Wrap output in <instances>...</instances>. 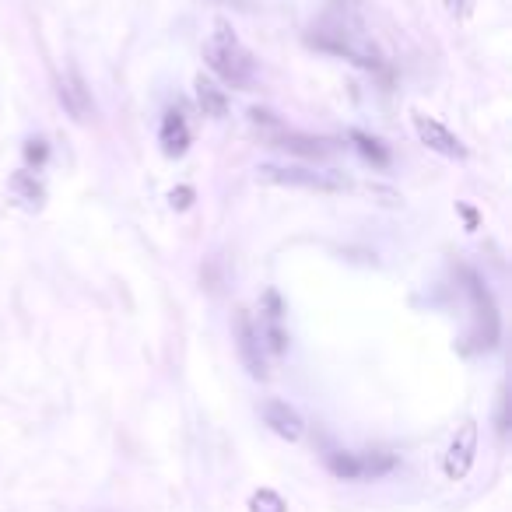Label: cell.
<instances>
[{
    "label": "cell",
    "instance_id": "15",
    "mask_svg": "<svg viewBox=\"0 0 512 512\" xmlns=\"http://www.w3.org/2000/svg\"><path fill=\"white\" fill-rule=\"evenodd\" d=\"M351 141H355L358 151H362L365 158H372L376 165H390V151H386L383 144L376 141V137H369V134H362V130H355V134H351Z\"/></svg>",
    "mask_w": 512,
    "mask_h": 512
},
{
    "label": "cell",
    "instance_id": "11",
    "mask_svg": "<svg viewBox=\"0 0 512 512\" xmlns=\"http://www.w3.org/2000/svg\"><path fill=\"white\" fill-rule=\"evenodd\" d=\"M158 141H162V151L169 158L183 155L190 148V127H186V116L179 109H169L162 120V130H158Z\"/></svg>",
    "mask_w": 512,
    "mask_h": 512
},
{
    "label": "cell",
    "instance_id": "5",
    "mask_svg": "<svg viewBox=\"0 0 512 512\" xmlns=\"http://www.w3.org/2000/svg\"><path fill=\"white\" fill-rule=\"evenodd\" d=\"M390 453H334L330 456V470L344 481H365V477H379L393 470Z\"/></svg>",
    "mask_w": 512,
    "mask_h": 512
},
{
    "label": "cell",
    "instance_id": "9",
    "mask_svg": "<svg viewBox=\"0 0 512 512\" xmlns=\"http://www.w3.org/2000/svg\"><path fill=\"white\" fill-rule=\"evenodd\" d=\"M264 421L274 428V432L281 435V439H288V442H295V439H302V418H299V411L295 407H288L285 400H267L264 404Z\"/></svg>",
    "mask_w": 512,
    "mask_h": 512
},
{
    "label": "cell",
    "instance_id": "17",
    "mask_svg": "<svg viewBox=\"0 0 512 512\" xmlns=\"http://www.w3.org/2000/svg\"><path fill=\"white\" fill-rule=\"evenodd\" d=\"M495 428H498V439L509 435V397L505 390H498V404H495Z\"/></svg>",
    "mask_w": 512,
    "mask_h": 512
},
{
    "label": "cell",
    "instance_id": "16",
    "mask_svg": "<svg viewBox=\"0 0 512 512\" xmlns=\"http://www.w3.org/2000/svg\"><path fill=\"white\" fill-rule=\"evenodd\" d=\"M249 512H288L285 498L271 488H260L253 498H249Z\"/></svg>",
    "mask_w": 512,
    "mask_h": 512
},
{
    "label": "cell",
    "instance_id": "13",
    "mask_svg": "<svg viewBox=\"0 0 512 512\" xmlns=\"http://www.w3.org/2000/svg\"><path fill=\"white\" fill-rule=\"evenodd\" d=\"M260 337H264V341H271V348L278 351V355L285 351L288 334H285V327H281V299H278V292H267V313H264Z\"/></svg>",
    "mask_w": 512,
    "mask_h": 512
},
{
    "label": "cell",
    "instance_id": "7",
    "mask_svg": "<svg viewBox=\"0 0 512 512\" xmlns=\"http://www.w3.org/2000/svg\"><path fill=\"white\" fill-rule=\"evenodd\" d=\"M474 460H477V425H474V421H463L460 432H456L453 442H449L446 460H442V470H446L449 481H460V477L470 474Z\"/></svg>",
    "mask_w": 512,
    "mask_h": 512
},
{
    "label": "cell",
    "instance_id": "6",
    "mask_svg": "<svg viewBox=\"0 0 512 512\" xmlns=\"http://www.w3.org/2000/svg\"><path fill=\"white\" fill-rule=\"evenodd\" d=\"M411 123H414V134H418V141L425 144L428 151H435V155H442V158H463V155H467V148H463L460 137H456L446 123L435 120V116L411 113Z\"/></svg>",
    "mask_w": 512,
    "mask_h": 512
},
{
    "label": "cell",
    "instance_id": "12",
    "mask_svg": "<svg viewBox=\"0 0 512 512\" xmlns=\"http://www.w3.org/2000/svg\"><path fill=\"white\" fill-rule=\"evenodd\" d=\"M8 190H11V197H15L18 204L32 207V211L46 204V186H43V179H39L36 172H29V169H18L15 176H11Z\"/></svg>",
    "mask_w": 512,
    "mask_h": 512
},
{
    "label": "cell",
    "instance_id": "2",
    "mask_svg": "<svg viewBox=\"0 0 512 512\" xmlns=\"http://www.w3.org/2000/svg\"><path fill=\"white\" fill-rule=\"evenodd\" d=\"M260 183L292 186V190H313V193H344L351 190V179L344 172L330 169H306V165H260L256 169Z\"/></svg>",
    "mask_w": 512,
    "mask_h": 512
},
{
    "label": "cell",
    "instance_id": "8",
    "mask_svg": "<svg viewBox=\"0 0 512 512\" xmlns=\"http://www.w3.org/2000/svg\"><path fill=\"white\" fill-rule=\"evenodd\" d=\"M274 148H285L288 155H299V158H327L334 155V141L327 137H313V134H295V130L278 127V134L271 137Z\"/></svg>",
    "mask_w": 512,
    "mask_h": 512
},
{
    "label": "cell",
    "instance_id": "10",
    "mask_svg": "<svg viewBox=\"0 0 512 512\" xmlns=\"http://www.w3.org/2000/svg\"><path fill=\"white\" fill-rule=\"evenodd\" d=\"M57 95L74 120H88V113H92V95H88V88H85V81H81L78 71H71L64 81H60Z\"/></svg>",
    "mask_w": 512,
    "mask_h": 512
},
{
    "label": "cell",
    "instance_id": "18",
    "mask_svg": "<svg viewBox=\"0 0 512 512\" xmlns=\"http://www.w3.org/2000/svg\"><path fill=\"white\" fill-rule=\"evenodd\" d=\"M190 197H193L190 186H183V190H172V207H190Z\"/></svg>",
    "mask_w": 512,
    "mask_h": 512
},
{
    "label": "cell",
    "instance_id": "19",
    "mask_svg": "<svg viewBox=\"0 0 512 512\" xmlns=\"http://www.w3.org/2000/svg\"><path fill=\"white\" fill-rule=\"evenodd\" d=\"M449 4V11H453V15H470V0H446Z\"/></svg>",
    "mask_w": 512,
    "mask_h": 512
},
{
    "label": "cell",
    "instance_id": "3",
    "mask_svg": "<svg viewBox=\"0 0 512 512\" xmlns=\"http://www.w3.org/2000/svg\"><path fill=\"white\" fill-rule=\"evenodd\" d=\"M463 281H467V295L474 302V316H477V344L481 348H495L498 334H502V320H498V309L491 292L484 288V281L477 278L474 271H463Z\"/></svg>",
    "mask_w": 512,
    "mask_h": 512
},
{
    "label": "cell",
    "instance_id": "14",
    "mask_svg": "<svg viewBox=\"0 0 512 512\" xmlns=\"http://www.w3.org/2000/svg\"><path fill=\"white\" fill-rule=\"evenodd\" d=\"M197 102L204 109V116H214V120H221L228 113V95L207 78H197Z\"/></svg>",
    "mask_w": 512,
    "mask_h": 512
},
{
    "label": "cell",
    "instance_id": "1",
    "mask_svg": "<svg viewBox=\"0 0 512 512\" xmlns=\"http://www.w3.org/2000/svg\"><path fill=\"white\" fill-rule=\"evenodd\" d=\"M204 57H207V67H211V71L218 74L225 85H232V88H249V85H253V78H256L253 53L239 43V36H235L225 22L214 25V36H211V43H207Z\"/></svg>",
    "mask_w": 512,
    "mask_h": 512
},
{
    "label": "cell",
    "instance_id": "4",
    "mask_svg": "<svg viewBox=\"0 0 512 512\" xmlns=\"http://www.w3.org/2000/svg\"><path fill=\"white\" fill-rule=\"evenodd\" d=\"M235 348H239V362L242 369L253 379L267 376V358H264V337H260V327L253 323V316L246 309L235 313Z\"/></svg>",
    "mask_w": 512,
    "mask_h": 512
}]
</instances>
